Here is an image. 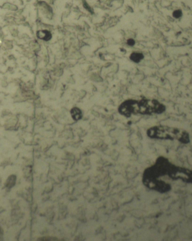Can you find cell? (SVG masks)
I'll return each mask as SVG.
<instances>
[{
	"label": "cell",
	"instance_id": "1",
	"mask_svg": "<svg viewBox=\"0 0 192 241\" xmlns=\"http://www.w3.org/2000/svg\"><path fill=\"white\" fill-rule=\"evenodd\" d=\"M171 163L167 159L160 157L154 165L147 168L143 174L142 182L148 188L160 193H165L171 189L170 185L162 179L167 175Z\"/></svg>",
	"mask_w": 192,
	"mask_h": 241
},
{
	"label": "cell",
	"instance_id": "2",
	"mask_svg": "<svg viewBox=\"0 0 192 241\" xmlns=\"http://www.w3.org/2000/svg\"><path fill=\"white\" fill-rule=\"evenodd\" d=\"M149 138L160 140H177L183 144L190 142V136L185 130L168 126H156L149 128L147 131Z\"/></svg>",
	"mask_w": 192,
	"mask_h": 241
},
{
	"label": "cell",
	"instance_id": "3",
	"mask_svg": "<svg viewBox=\"0 0 192 241\" xmlns=\"http://www.w3.org/2000/svg\"><path fill=\"white\" fill-rule=\"evenodd\" d=\"M166 111L165 106L153 99L131 100L130 112L131 115L161 114Z\"/></svg>",
	"mask_w": 192,
	"mask_h": 241
},
{
	"label": "cell",
	"instance_id": "4",
	"mask_svg": "<svg viewBox=\"0 0 192 241\" xmlns=\"http://www.w3.org/2000/svg\"><path fill=\"white\" fill-rule=\"evenodd\" d=\"M37 37L41 40H43L44 41H49L52 38L51 33L46 30L39 31L37 32Z\"/></svg>",
	"mask_w": 192,
	"mask_h": 241
},
{
	"label": "cell",
	"instance_id": "5",
	"mask_svg": "<svg viewBox=\"0 0 192 241\" xmlns=\"http://www.w3.org/2000/svg\"><path fill=\"white\" fill-rule=\"evenodd\" d=\"M70 113L73 120H80L83 116L82 111L80 110V109H79L78 108H76V107L73 108V109L71 110Z\"/></svg>",
	"mask_w": 192,
	"mask_h": 241
},
{
	"label": "cell",
	"instance_id": "6",
	"mask_svg": "<svg viewBox=\"0 0 192 241\" xmlns=\"http://www.w3.org/2000/svg\"><path fill=\"white\" fill-rule=\"evenodd\" d=\"M144 58L142 54L139 53H133L131 54L130 56V58L132 61L135 63H139Z\"/></svg>",
	"mask_w": 192,
	"mask_h": 241
},
{
	"label": "cell",
	"instance_id": "7",
	"mask_svg": "<svg viewBox=\"0 0 192 241\" xmlns=\"http://www.w3.org/2000/svg\"><path fill=\"white\" fill-rule=\"evenodd\" d=\"M181 15H182V12H181V10H179L175 11V12H174V13H173V16H174V17L176 18V19H178V18H179L180 17H181Z\"/></svg>",
	"mask_w": 192,
	"mask_h": 241
},
{
	"label": "cell",
	"instance_id": "8",
	"mask_svg": "<svg viewBox=\"0 0 192 241\" xmlns=\"http://www.w3.org/2000/svg\"><path fill=\"white\" fill-rule=\"evenodd\" d=\"M128 44L130 46H133L135 44V41L132 39H129L128 40Z\"/></svg>",
	"mask_w": 192,
	"mask_h": 241
},
{
	"label": "cell",
	"instance_id": "9",
	"mask_svg": "<svg viewBox=\"0 0 192 241\" xmlns=\"http://www.w3.org/2000/svg\"><path fill=\"white\" fill-rule=\"evenodd\" d=\"M10 10H11L12 11H16L18 10V7L15 5H11V7H10Z\"/></svg>",
	"mask_w": 192,
	"mask_h": 241
}]
</instances>
